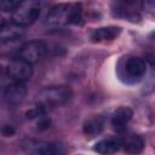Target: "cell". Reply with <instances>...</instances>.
<instances>
[{
    "mask_svg": "<svg viewBox=\"0 0 155 155\" xmlns=\"http://www.w3.org/2000/svg\"><path fill=\"white\" fill-rule=\"evenodd\" d=\"M40 15V5L36 1H22L19 7L12 13L13 23L25 27L33 24Z\"/></svg>",
    "mask_w": 155,
    "mask_h": 155,
    "instance_id": "3",
    "label": "cell"
},
{
    "mask_svg": "<svg viewBox=\"0 0 155 155\" xmlns=\"http://www.w3.org/2000/svg\"><path fill=\"white\" fill-rule=\"evenodd\" d=\"M25 94H27V88H25L24 84L17 82V81L7 85L2 92L4 101L8 105H17V104L22 103L23 99L25 98Z\"/></svg>",
    "mask_w": 155,
    "mask_h": 155,
    "instance_id": "7",
    "label": "cell"
},
{
    "mask_svg": "<svg viewBox=\"0 0 155 155\" xmlns=\"http://www.w3.org/2000/svg\"><path fill=\"white\" fill-rule=\"evenodd\" d=\"M38 104L42 108H56L65 104L71 98V90L68 86H50L38 93Z\"/></svg>",
    "mask_w": 155,
    "mask_h": 155,
    "instance_id": "2",
    "label": "cell"
},
{
    "mask_svg": "<svg viewBox=\"0 0 155 155\" xmlns=\"http://www.w3.org/2000/svg\"><path fill=\"white\" fill-rule=\"evenodd\" d=\"M124 68L128 76L133 79H140L147 70V64L139 57H128L125 62Z\"/></svg>",
    "mask_w": 155,
    "mask_h": 155,
    "instance_id": "9",
    "label": "cell"
},
{
    "mask_svg": "<svg viewBox=\"0 0 155 155\" xmlns=\"http://www.w3.org/2000/svg\"><path fill=\"white\" fill-rule=\"evenodd\" d=\"M154 36H155V33H154Z\"/></svg>",
    "mask_w": 155,
    "mask_h": 155,
    "instance_id": "19",
    "label": "cell"
},
{
    "mask_svg": "<svg viewBox=\"0 0 155 155\" xmlns=\"http://www.w3.org/2000/svg\"><path fill=\"white\" fill-rule=\"evenodd\" d=\"M143 7L151 13H155V0H145L143 2Z\"/></svg>",
    "mask_w": 155,
    "mask_h": 155,
    "instance_id": "17",
    "label": "cell"
},
{
    "mask_svg": "<svg viewBox=\"0 0 155 155\" xmlns=\"http://www.w3.org/2000/svg\"><path fill=\"white\" fill-rule=\"evenodd\" d=\"M45 23L48 27H62L65 24H81L82 11L76 4H59L53 6L46 15Z\"/></svg>",
    "mask_w": 155,
    "mask_h": 155,
    "instance_id": "1",
    "label": "cell"
},
{
    "mask_svg": "<svg viewBox=\"0 0 155 155\" xmlns=\"http://www.w3.org/2000/svg\"><path fill=\"white\" fill-rule=\"evenodd\" d=\"M121 147L122 145L119 139L107 138V139H102V140L97 142L93 147V150L101 155H111V154H115L116 151H119V149Z\"/></svg>",
    "mask_w": 155,
    "mask_h": 155,
    "instance_id": "12",
    "label": "cell"
},
{
    "mask_svg": "<svg viewBox=\"0 0 155 155\" xmlns=\"http://www.w3.org/2000/svg\"><path fill=\"white\" fill-rule=\"evenodd\" d=\"M102 128H103V122L99 119H91L84 124V133L90 137L98 134L102 131Z\"/></svg>",
    "mask_w": 155,
    "mask_h": 155,
    "instance_id": "14",
    "label": "cell"
},
{
    "mask_svg": "<svg viewBox=\"0 0 155 155\" xmlns=\"http://www.w3.org/2000/svg\"><path fill=\"white\" fill-rule=\"evenodd\" d=\"M24 35V29L23 27L16 24V23H2L0 28V40L1 42L6 41H15L21 39Z\"/></svg>",
    "mask_w": 155,
    "mask_h": 155,
    "instance_id": "10",
    "label": "cell"
},
{
    "mask_svg": "<svg viewBox=\"0 0 155 155\" xmlns=\"http://www.w3.org/2000/svg\"><path fill=\"white\" fill-rule=\"evenodd\" d=\"M6 73L12 80L17 82H23L31 78L33 65L22 58H15L11 59L6 65Z\"/></svg>",
    "mask_w": 155,
    "mask_h": 155,
    "instance_id": "5",
    "label": "cell"
},
{
    "mask_svg": "<svg viewBox=\"0 0 155 155\" xmlns=\"http://www.w3.org/2000/svg\"><path fill=\"white\" fill-rule=\"evenodd\" d=\"M50 127V120L48 119H46V117H44V115L40 117V120H39V122H38V128L39 130H46V128H48Z\"/></svg>",
    "mask_w": 155,
    "mask_h": 155,
    "instance_id": "18",
    "label": "cell"
},
{
    "mask_svg": "<svg viewBox=\"0 0 155 155\" xmlns=\"http://www.w3.org/2000/svg\"><path fill=\"white\" fill-rule=\"evenodd\" d=\"M15 132H16V130L11 125H4L2 128H1V133H2L4 137H11V136L15 134Z\"/></svg>",
    "mask_w": 155,
    "mask_h": 155,
    "instance_id": "16",
    "label": "cell"
},
{
    "mask_svg": "<svg viewBox=\"0 0 155 155\" xmlns=\"http://www.w3.org/2000/svg\"><path fill=\"white\" fill-rule=\"evenodd\" d=\"M22 147L28 155H64V151L59 145L44 140L24 139Z\"/></svg>",
    "mask_w": 155,
    "mask_h": 155,
    "instance_id": "4",
    "label": "cell"
},
{
    "mask_svg": "<svg viewBox=\"0 0 155 155\" xmlns=\"http://www.w3.org/2000/svg\"><path fill=\"white\" fill-rule=\"evenodd\" d=\"M124 150L128 154H139L144 149V140L138 134H128L121 142Z\"/></svg>",
    "mask_w": 155,
    "mask_h": 155,
    "instance_id": "13",
    "label": "cell"
},
{
    "mask_svg": "<svg viewBox=\"0 0 155 155\" xmlns=\"http://www.w3.org/2000/svg\"><path fill=\"white\" fill-rule=\"evenodd\" d=\"M47 46L41 40H31L22 45L19 48V58L27 61L28 63L33 64L39 62L46 54Z\"/></svg>",
    "mask_w": 155,
    "mask_h": 155,
    "instance_id": "6",
    "label": "cell"
},
{
    "mask_svg": "<svg viewBox=\"0 0 155 155\" xmlns=\"http://www.w3.org/2000/svg\"><path fill=\"white\" fill-rule=\"evenodd\" d=\"M120 33H121V28L120 27H115V25L102 27V28H98V29H96V30H93L91 33V40L93 42L113 40L115 38H117L120 35Z\"/></svg>",
    "mask_w": 155,
    "mask_h": 155,
    "instance_id": "11",
    "label": "cell"
},
{
    "mask_svg": "<svg viewBox=\"0 0 155 155\" xmlns=\"http://www.w3.org/2000/svg\"><path fill=\"white\" fill-rule=\"evenodd\" d=\"M22 4V1H18V0H1L0 1V8L5 12H15L19 5Z\"/></svg>",
    "mask_w": 155,
    "mask_h": 155,
    "instance_id": "15",
    "label": "cell"
},
{
    "mask_svg": "<svg viewBox=\"0 0 155 155\" xmlns=\"http://www.w3.org/2000/svg\"><path fill=\"white\" fill-rule=\"evenodd\" d=\"M133 116V111L131 108L128 107H120L117 108L113 116H111V125H113V128L117 132V133H122L126 131L127 128V125L128 122L131 121Z\"/></svg>",
    "mask_w": 155,
    "mask_h": 155,
    "instance_id": "8",
    "label": "cell"
}]
</instances>
